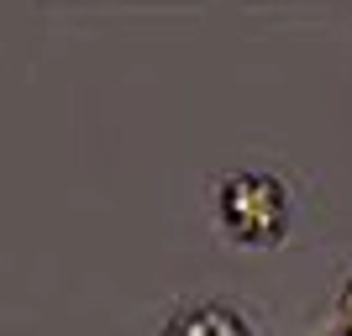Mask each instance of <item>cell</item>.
Here are the masks:
<instances>
[{"mask_svg": "<svg viewBox=\"0 0 352 336\" xmlns=\"http://www.w3.org/2000/svg\"><path fill=\"white\" fill-rule=\"evenodd\" d=\"M216 232L236 247H279L289 232V190L279 174L263 168H232L216 184Z\"/></svg>", "mask_w": 352, "mask_h": 336, "instance_id": "1", "label": "cell"}, {"mask_svg": "<svg viewBox=\"0 0 352 336\" xmlns=\"http://www.w3.org/2000/svg\"><path fill=\"white\" fill-rule=\"evenodd\" d=\"M158 336H252V326L242 321V310L221 300H195V305H179L158 326Z\"/></svg>", "mask_w": 352, "mask_h": 336, "instance_id": "2", "label": "cell"}]
</instances>
